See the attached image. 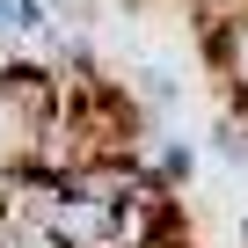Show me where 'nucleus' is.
<instances>
[{"mask_svg":"<svg viewBox=\"0 0 248 248\" xmlns=\"http://www.w3.org/2000/svg\"><path fill=\"white\" fill-rule=\"evenodd\" d=\"M204 51H212V66H219V80L233 88V102L248 109V8H233L212 37H204Z\"/></svg>","mask_w":248,"mask_h":248,"instance_id":"f257e3e1","label":"nucleus"},{"mask_svg":"<svg viewBox=\"0 0 248 248\" xmlns=\"http://www.w3.org/2000/svg\"><path fill=\"white\" fill-rule=\"evenodd\" d=\"M139 161H146L168 190H175V183H190V168H197V154H190L183 139H154V154H139Z\"/></svg>","mask_w":248,"mask_h":248,"instance_id":"f03ea898","label":"nucleus"},{"mask_svg":"<svg viewBox=\"0 0 248 248\" xmlns=\"http://www.w3.org/2000/svg\"><path fill=\"white\" fill-rule=\"evenodd\" d=\"M212 146H219V161L248 168V124H241V109H233V117H219V132H212Z\"/></svg>","mask_w":248,"mask_h":248,"instance_id":"7ed1b4c3","label":"nucleus"},{"mask_svg":"<svg viewBox=\"0 0 248 248\" xmlns=\"http://www.w3.org/2000/svg\"><path fill=\"white\" fill-rule=\"evenodd\" d=\"M139 95H146V109H175V73L168 66H146L139 73Z\"/></svg>","mask_w":248,"mask_h":248,"instance_id":"20e7f679","label":"nucleus"},{"mask_svg":"<svg viewBox=\"0 0 248 248\" xmlns=\"http://www.w3.org/2000/svg\"><path fill=\"white\" fill-rule=\"evenodd\" d=\"M226 8H248V0H226Z\"/></svg>","mask_w":248,"mask_h":248,"instance_id":"39448f33","label":"nucleus"}]
</instances>
